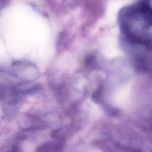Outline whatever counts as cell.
<instances>
[{
    "label": "cell",
    "instance_id": "obj_1",
    "mask_svg": "<svg viewBox=\"0 0 152 152\" xmlns=\"http://www.w3.org/2000/svg\"><path fill=\"white\" fill-rule=\"evenodd\" d=\"M119 24L124 39L129 43L152 46V3L140 0L124 8L119 13Z\"/></svg>",
    "mask_w": 152,
    "mask_h": 152
}]
</instances>
